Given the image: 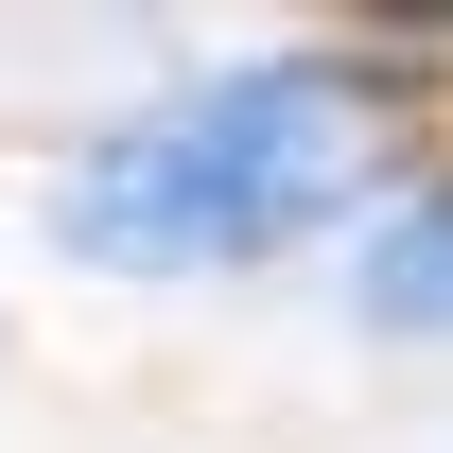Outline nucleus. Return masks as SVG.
I'll list each match as a JSON object with an SVG mask.
<instances>
[{
  "label": "nucleus",
  "mask_w": 453,
  "mask_h": 453,
  "mask_svg": "<svg viewBox=\"0 0 453 453\" xmlns=\"http://www.w3.org/2000/svg\"><path fill=\"white\" fill-rule=\"evenodd\" d=\"M366 174H384V88L280 53V70H210V88L70 140L53 244L105 280H226V262H280L296 226H332Z\"/></svg>",
  "instance_id": "1"
},
{
  "label": "nucleus",
  "mask_w": 453,
  "mask_h": 453,
  "mask_svg": "<svg viewBox=\"0 0 453 453\" xmlns=\"http://www.w3.org/2000/svg\"><path fill=\"white\" fill-rule=\"evenodd\" d=\"M366 314H384V332H453V192H418V210L366 244Z\"/></svg>",
  "instance_id": "2"
}]
</instances>
